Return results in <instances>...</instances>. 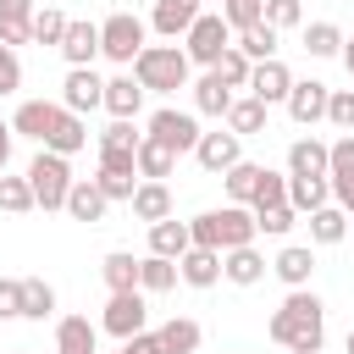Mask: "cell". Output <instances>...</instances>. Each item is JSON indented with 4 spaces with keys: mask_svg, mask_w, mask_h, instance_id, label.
I'll list each match as a JSON object with an SVG mask.
<instances>
[{
    "mask_svg": "<svg viewBox=\"0 0 354 354\" xmlns=\"http://www.w3.org/2000/svg\"><path fill=\"white\" fill-rule=\"evenodd\" d=\"M271 277H277L282 288H310V277H315V249H310V243H282V249L271 254Z\"/></svg>",
    "mask_w": 354,
    "mask_h": 354,
    "instance_id": "obj_16",
    "label": "cell"
},
{
    "mask_svg": "<svg viewBox=\"0 0 354 354\" xmlns=\"http://www.w3.org/2000/svg\"><path fill=\"white\" fill-rule=\"evenodd\" d=\"M299 39H304V55H315V61L343 55V28H337V22H304Z\"/></svg>",
    "mask_w": 354,
    "mask_h": 354,
    "instance_id": "obj_30",
    "label": "cell"
},
{
    "mask_svg": "<svg viewBox=\"0 0 354 354\" xmlns=\"http://www.w3.org/2000/svg\"><path fill=\"white\" fill-rule=\"evenodd\" d=\"M144 44H149V28H144L133 11H111V17L100 22V55H105V61H116V66H133Z\"/></svg>",
    "mask_w": 354,
    "mask_h": 354,
    "instance_id": "obj_5",
    "label": "cell"
},
{
    "mask_svg": "<svg viewBox=\"0 0 354 354\" xmlns=\"http://www.w3.org/2000/svg\"><path fill=\"white\" fill-rule=\"evenodd\" d=\"M55 116H61V100H22V105L11 111V127H17V138L44 144L50 127H55Z\"/></svg>",
    "mask_w": 354,
    "mask_h": 354,
    "instance_id": "obj_17",
    "label": "cell"
},
{
    "mask_svg": "<svg viewBox=\"0 0 354 354\" xmlns=\"http://www.w3.org/2000/svg\"><path fill=\"white\" fill-rule=\"evenodd\" d=\"M105 210H111L105 188H100L94 177H77V183H72V194H66V216H72V221H88V227H94V221H105Z\"/></svg>",
    "mask_w": 354,
    "mask_h": 354,
    "instance_id": "obj_22",
    "label": "cell"
},
{
    "mask_svg": "<svg viewBox=\"0 0 354 354\" xmlns=\"http://www.w3.org/2000/svg\"><path fill=\"white\" fill-rule=\"evenodd\" d=\"M94 183L105 188V199H111V205H127V199H133V188H138L144 177H127V171H94Z\"/></svg>",
    "mask_w": 354,
    "mask_h": 354,
    "instance_id": "obj_45",
    "label": "cell"
},
{
    "mask_svg": "<svg viewBox=\"0 0 354 354\" xmlns=\"http://www.w3.org/2000/svg\"><path fill=\"white\" fill-rule=\"evenodd\" d=\"M227 354H243V348H227Z\"/></svg>",
    "mask_w": 354,
    "mask_h": 354,
    "instance_id": "obj_59",
    "label": "cell"
},
{
    "mask_svg": "<svg viewBox=\"0 0 354 354\" xmlns=\"http://www.w3.org/2000/svg\"><path fill=\"white\" fill-rule=\"evenodd\" d=\"M271 343H282L288 354H321L326 343V304L315 288H288V299L271 315Z\"/></svg>",
    "mask_w": 354,
    "mask_h": 354,
    "instance_id": "obj_1",
    "label": "cell"
},
{
    "mask_svg": "<svg viewBox=\"0 0 354 354\" xmlns=\"http://www.w3.org/2000/svg\"><path fill=\"white\" fill-rule=\"evenodd\" d=\"M348 221H354V216H348L343 205H332V199H326L321 210H310V216H304V227H310V243H321V249L343 243V238H348Z\"/></svg>",
    "mask_w": 354,
    "mask_h": 354,
    "instance_id": "obj_23",
    "label": "cell"
},
{
    "mask_svg": "<svg viewBox=\"0 0 354 354\" xmlns=\"http://www.w3.org/2000/svg\"><path fill=\"white\" fill-rule=\"evenodd\" d=\"M221 122H227L238 138H249V133H266V122H271V105H266V100H254V94H238V100H232V111H227Z\"/></svg>",
    "mask_w": 354,
    "mask_h": 354,
    "instance_id": "obj_27",
    "label": "cell"
},
{
    "mask_svg": "<svg viewBox=\"0 0 354 354\" xmlns=\"http://www.w3.org/2000/svg\"><path fill=\"white\" fill-rule=\"evenodd\" d=\"M100 171H127V177H138V149H100Z\"/></svg>",
    "mask_w": 354,
    "mask_h": 354,
    "instance_id": "obj_50",
    "label": "cell"
},
{
    "mask_svg": "<svg viewBox=\"0 0 354 354\" xmlns=\"http://www.w3.org/2000/svg\"><path fill=\"white\" fill-rule=\"evenodd\" d=\"M155 332H160V354H199V343H205V332H199L194 315H171Z\"/></svg>",
    "mask_w": 354,
    "mask_h": 354,
    "instance_id": "obj_29",
    "label": "cell"
},
{
    "mask_svg": "<svg viewBox=\"0 0 354 354\" xmlns=\"http://www.w3.org/2000/svg\"><path fill=\"white\" fill-rule=\"evenodd\" d=\"M348 171H354V133L332 138V171L326 177H348Z\"/></svg>",
    "mask_w": 354,
    "mask_h": 354,
    "instance_id": "obj_51",
    "label": "cell"
},
{
    "mask_svg": "<svg viewBox=\"0 0 354 354\" xmlns=\"http://www.w3.org/2000/svg\"><path fill=\"white\" fill-rule=\"evenodd\" d=\"M33 11H39L33 0H0V17L6 22H33Z\"/></svg>",
    "mask_w": 354,
    "mask_h": 354,
    "instance_id": "obj_54",
    "label": "cell"
},
{
    "mask_svg": "<svg viewBox=\"0 0 354 354\" xmlns=\"http://www.w3.org/2000/svg\"><path fill=\"white\" fill-rule=\"evenodd\" d=\"M326 199H332V177H288V205H293L299 216L321 210Z\"/></svg>",
    "mask_w": 354,
    "mask_h": 354,
    "instance_id": "obj_33",
    "label": "cell"
},
{
    "mask_svg": "<svg viewBox=\"0 0 354 354\" xmlns=\"http://www.w3.org/2000/svg\"><path fill=\"white\" fill-rule=\"evenodd\" d=\"M216 72H221V77H227L232 88H249V72H254V61H249V55H243V50L232 44V50H227V55L216 61Z\"/></svg>",
    "mask_w": 354,
    "mask_h": 354,
    "instance_id": "obj_43",
    "label": "cell"
},
{
    "mask_svg": "<svg viewBox=\"0 0 354 354\" xmlns=\"http://www.w3.org/2000/svg\"><path fill=\"white\" fill-rule=\"evenodd\" d=\"M177 282H183L177 260H166V254H144V260H138V288H144V293H171Z\"/></svg>",
    "mask_w": 354,
    "mask_h": 354,
    "instance_id": "obj_34",
    "label": "cell"
},
{
    "mask_svg": "<svg viewBox=\"0 0 354 354\" xmlns=\"http://www.w3.org/2000/svg\"><path fill=\"white\" fill-rule=\"evenodd\" d=\"M116 354H122V348H116Z\"/></svg>",
    "mask_w": 354,
    "mask_h": 354,
    "instance_id": "obj_62",
    "label": "cell"
},
{
    "mask_svg": "<svg viewBox=\"0 0 354 354\" xmlns=\"http://www.w3.org/2000/svg\"><path fill=\"white\" fill-rule=\"evenodd\" d=\"M266 271H271V260H266L254 243H243V249H227V254H221V277H227L232 288H254V282H266Z\"/></svg>",
    "mask_w": 354,
    "mask_h": 354,
    "instance_id": "obj_18",
    "label": "cell"
},
{
    "mask_svg": "<svg viewBox=\"0 0 354 354\" xmlns=\"http://www.w3.org/2000/svg\"><path fill=\"white\" fill-rule=\"evenodd\" d=\"M326 171H332V144L326 138L304 133V138L288 144V177H326Z\"/></svg>",
    "mask_w": 354,
    "mask_h": 354,
    "instance_id": "obj_15",
    "label": "cell"
},
{
    "mask_svg": "<svg viewBox=\"0 0 354 354\" xmlns=\"http://www.w3.org/2000/svg\"><path fill=\"white\" fill-rule=\"evenodd\" d=\"M343 354H354V326H348V337H343Z\"/></svg>",
    "mask_w": 354,
    "mask_h": 354,
    "instance_id": "obj_58",
    "label": "cell"
},
{
    "mask_svg": "<svg viewBox=\"0 0 354 354\" xmlns=\"http://www.w3.org/2000/svg\"><path fill=\"white\" fill-rule=\"evenodd\" d=\"M11 138H17V127H11V122H6V116H0V166H6V160H11Z\"/></svg>",
    "mask_w": 354,
    "mask_h": 354,
    "instance_id": "obj_56",
    "label": "cell"
},
{
    "mask_svg": "<svg viewBox=\"0 0 354 354\" xmlns=\"http://www.w3.org/2000/svg\"><path fill=\"white\" fill-rule=\"evenodd\" d=\"M17 354H28V348H17Z\"/></svg>",
    "mask_w": 354,
    "mask_h": 354,
    "instance_id": "obj_60",
    "label": "cell"
},
{
    "mask_svg": "<svg viewBox=\"0 0 354 354\" xmlns=\"http://www.w3.org/2000/svg\"><path fill=\"white\" fill-rule=\"evenodd\" d=\"M326 100H332V88H326L321 77H293L288 116H293L299 127H315V122H326Z\"/></svg>",
    "mask_w": 354,
    "mask_h": 354,
    "instance_id": "obj_13",
    "label": "cell"
},
{
    "mask_svg": "<svg viewBox=\"0 0 354 354\" xmlns=\"http://www.w3.org/2000/svg\"><path fill=\"white\" fill-rule=\"evenodd\" d=\"M133 77L149 88V94H177L194 83V61L183 44H144L138 61H133Z\"/></svg>",
    "mask_w": 354,
    "mask_h": 354,
    "instance_id": "obj_3",
    "label": "cell"
},
{
    "mask_svg": "<svg viewBox=\"0 0 354 354\" xmlns=\"http://www.w3.org/2000/svg\"><path fill=\"white\" fill-rule=\"evenodd\" d=\"M127 205H133V216H138V221H149V227H155V221H166V216H171V188H166V183H155V177H144V183L133 188V199H127Z\"/></svg>",
    "mask_w": 354,
    "mask_h": 354,
    "instance_id": "obj_26",
    "label": "cell"
},
{
    "mask_svg": "<svg viewBox=\"0 0 354 354\" xmlns=\"http://www.w3.org/2000/svg\"><path fill=\"white\" fill-rule=\"evenodd\" d=\"M66 22H72V17H61L55 6H39V11H33V44H44V50H61V39H66Z\"/></svg>",
    "mask_w": 354,
    "mask_h": 354,
    "instance_id": "obj_39",
    "label": "cell"
},
{
    "mask_svg": "<svg viewBox=\"0 0 354 354\" xmlns=\"http://www.w3.org/2000/svg\"><path fill=\"white\" fill-rule=\"evenodd\" d=\"M28 183H33V199L39 210H66V194H72V155H55L39 144V155L28 160Z\"/></svg>",
    "mask_w": 354,
    "mask_h": 354,
    "instance_id": "obj_4",
    "label": "cell"
},
{
    "mask_svg": "<svg viewBox=\"0 0 354 354\" xmlns=\"http://www.w3.org/2000/svg\"><path fill=\"white\" fill-rule=\"evenodd\" d=\"M100 277H105V288H111V293L138 288V254H133V249H111V254L100 260Z\"/></svg>",
    "mask_w": 354,
    "mask_h": 354,
    "instance_id": "obj_35",
    "label": "cell"
},
{
    "mask_svg": "<svg viewBox=\"0 0 354 354\" xmlns=\"http://www.w3.org/2000/svg\"><path fill=\"white\" fill-rule=\"evenodd\" d=\"M277 39H282V33H277L271 22H254V28H238V33H232V44H238L249 61H271V55H277Z\"/></svg>",
    "mask_w": 354,
    "mask_h": 354,
    "instance_id": "obj_36",
    "label": "cell"
},
{
    "mask_svg": "<svg viewBox=\"0 0 354 354\" xmlns=\"http://www.w3.org/2000/svg\"><path fill=\"white\" fill-rule=\"evenodd\" d=\"M144 100H149V88L133 77V66H127V72H116V77H105V111H111L116 122H138Z\"/></svg>",
    "mask_w": 354,
    "mask_h": 354,
    "instance_id": "obj_12",
    "label": "cell"
},
{
    "mask_svg": "<svg viewBox=\"0 0 354 354\" xmlns=\"http://www.w3.org/2000/svg\"><path fill=\"white\" fill-rule=\"evenodd\" d=\"M22 88V61L11 44H0V94H17Z\"/></svg>",
    "mask_w": 354,
    "mask_h": 354,
    "instance_id": "obj_49",
    "label": "cell"
},
{
    "mask_svg": "<svg viewBox=\"0 0 354 354\" xmlns=\"http://www.w3.org/2000/svg\"><path fill=\"white\" fill-rule=\"evenodd\" d=\"M61 61H66V66H94V61H100V22H66Z\"/></svg>",
    "mask_w": 354,
    "mask_h": 354,
    "instance_id": "obj_21",
    "label": "cell"
},
{
    "mask_svg": "<svg viewBox=\"0 0 354 354\" xmlns=\"http://www.w3.org/2000/svg\"><path fill=\"white\" fill-rule=\"evenodd\" d=\"M138 138H144V133H138L133 122H116V116H111V127H105V133H94V144H100V149H138Z\"/></svg>",
    "mask_w": 354,
    "mask_h": 354,
    "instance_id": "obj_44",
    "label": "cell"
},
{
    "mask_svg": "<svg viewBox=\"0 0 354 354\" xmlns=\"http://www.w3.org/2000/svg\"><path fill=\"white\" fill-rule=\"evenodd\" d=\"M188 243H194V232H188V221H177V216H166V221H155V227H149V254L183 260V254H188Z\"/></svg>",
    "mask_w": 354,
    "mask_h": 354,
    "instance_id": "obj_28",
    "label": "cell"
},
{
    "mask_svg": "<svg viewBox=\"0 0 354 354\" xmlns=\"http://www.w3.org/2000/svg\"><path fill=\"white\" fill-rule=\"evenodd\" d=\"M221 17L232 22V33L254 28V22H266V0H221Z\"/></svg>",
    "mask_w": 354,
    "mask_h": 354,
    "instance_id": "obj_42",
    "label": "cell"
},
{
    "mask_svg": "<svg viewBox=\"0 0 354 354\" xmlns=\"http://www.w3.org/2000/svg\"><path fill=\"white\" fill-rule=\"evenodd\" d=\"M326 122L343 127V133H354V88H332V100H326Z\"/></svg>",
    "mask_w": 354,
    "mask_h": 354,
    "instance_id": "obj_47",
    "label": "cell"
},
{
    "mask_svg": "<svg viewBox=\"0 0 354 354\" xmlns=\"http://www.w3.org/2000/svg\"><path fill=\"white\" fill-rule=\"evenodd\" d=\"M188 232H194V243H205V249H243V243H254L260 238V221H254V210L249 205H221V210H199L194 221H188Z\"/></svg>",
    "mask_w": 354,
    "mask_h": 354,
    "instance_id": "obj_2",
    "label": "cell"
},
{
    "mask_svg": "<svg viewBox=\"0 0 354 354\" xmlns=\"http://www.w3.org/2000/svg\"><path fill=\"white\" fill-rule=\"evenodd\" d=\"M194 160H199L210 177H221L227 166H238V160H243V138H238V133L221 122L216 133H199V149H194Z\"/></svg>",
    "mask_w": 354,
    "mask_h": 354,
    "instance_id": "obj_10",
    "label": "cell"
},
{
    "mask_svg": "<svg viewBox=\"0 0 354 354\" xmlns=\"http://www.w3.org/2000/svg\"><path fill=\"white\" fill-rule=\"evenodd\" d=\"M55 315V288L44 277H22V321H50Z\"/></svg>",
    "mask_w": 354,
    "mask_h": 354,
    "instance_id": "obj_37",
    "label": "cell"
},
{
    "mask_svg": "<svg viewBox=\"0 0 354 354\" xmlns=\"http://www.w3.org/2000/svg\"><path fill=\"white\" fill-rule=\"evenodd\" d=\"M343 66H348V77H354V39H343Z\"/></svg>",
    "mask_w": 354,
    "mask_h": 354,
    "instance_id": "obj_57",
    "label": "cell"
},
{
    "mask_svg": "<svg viewBox=\"0 0 354 354\" xmlns=\"http://www.w3.org/2000/svg\"><path fill=\"white\" fill-rule=\"evenodd\" d=\"M0 210H6V216H28V210H39L28 171H22V177H6V171H0Z\"/></svg>",
    "mask_w": 354,
    "mask_h": 354,
    "instance_id": "obj_38",
    "label": "cell"
},
{
    "mask_svg": "<svg viewBox=\"0 0 354 354\" xmlns=\"http://www.w3.org/2000/svg\"><path fill=\"white\" fill-rule=\"evenodd\" d=\"M44 149H55V155H77V149H88V116H77V111L61 105V116H55Z\"/></svg>",
    "mask_w": 354,
    "mask_h": 354,
    "instance_id": "obj_25",
    "label": "cell"
},
{
    "mask_svg": "<svg viewBox=\"0 0 354 354\" xmlns=\"http://www.w3.org/2000/svg\"><path fill=\"white\" fill-rule=\"evenodd\" d=\"M171 171H177V149H166L160 138H149V133H144V138H138V177L166 183Z\"/></svg>",
    "mask_w": 354,
    "mask_h": 354,
    "instance_id": "obj_31",
    "label": "cell"
},
{
    "mask_svg": "<svg viewBox=\"0 0 354 354\" xmlns=\"http://www.w3.org/2000/svg\"><path fill=\"white\" fill-rule=\"evenodd\" d=\"M55 354H100V321L61 315L55 321Z\"/></svg>",
    "mask_w": 354,
    "mask_h": 354,
    "instance_id": "obj_19",
    "label": "cell"
},
{
    "mask_svg": "<svg viewBox=\"0 0 354 354\" xmlns=\"http://www.w3.org/2000/svg\"><path fill=\"white\" fill-rule=\"evenodd\" d=\"M183 282L188 288H216L221 282V249H205V243H188V254L177 260Z\"/></svg>",
    "mask_w": 354,
    "mask_h": 354,
    "instance_id": "obj_24",
    "label": "cell"
},
{
    "mask_svg": "<svg viewBox=\"0 0 354 354\" xmlns=\"http://www.w3.org/2000/svg\"><path fill=\"white\" fill-rule=\"evenodd\" d=\"M0 321H22V277H0Z\"/></svg>",
    "mask_w": 354,
    "mask_h": 354,
    "instance_id": "obj_48",
    "label": "cell"
},
{
    "mask_svg": "<svg viewBox=\"0 0 354 354\" xmlns=\"http://www.w3.org/2000/svg\"><path fill=\"white\" fill-rule=\"evenodd\" d=\"M249 94L266 100V105H288V94H293V72H288V61H282V55L254 61V72H249Z\"/></svg>",
    "mask_w": 354,
    "mask_h": 354,
    "instance_id": "obj_11",
    "label": "cell"
},
{
    "mask_svg": "<svg viewBox=\"0 0 354 354\" xmlns=\"http://www.w3.org/2000/svg\"><path fill=\"white\" fill-rule=\"evenodd\" d=\"M199 0H155V11H149V28L160 33V39H183L194 22H199Z\"/></svg>",
    "mask_w": 354,
    "mask_h": 354,
    "instance_id": "obj_20",
    "label": "cell"
},
{
    "mask_svg": "<svg viewBox=\"0 0 354 354\" xmlns=\"http://www.w3.org/2000/svg\"><path fill=\"white\" fill-rule=\"evenodd\" d=\"M254 221H260V232H266V238H288V232H293L304 216H299V210L282 199V205H266V210H254Z\"/></svg>",
    "mask_w": 354,
    "mask_h": 354,
    "instance_id": "obj_40",
    "label": "cell"
},
{
    "mask_svg": "<svg viewBox=\"0 0 354 354\" xmlns=\"http://www.w3.org/2000/svg\"><path fill=\"white\" fill-rule=\"evenodd\" d=\"M144 133H149V138H160V144H166V149H177V155H194L205 127H199V111H177V105H160V111H149Z\"/></svg>",
    "mask_w": 354,
    "mask_h": 354,
    "instance_id": "obj_7",
    "label": "cell"
},
{
    "mask_svg": "<svg viewBox=\"0 0 354 354\" xmlns=\"http://www.w3.org/2000/svg\"><path fill=\"white\" fill-rule=\"evenodd\" d=\"M199 6H205V0H199Z\"/></svg>",
    "mask_w": 354,
    "mask_h": 354,
    "instance_id": "obj_63",
    "label": "cell"
},
{
    "mask_svg": "<svg viewBox=\"0 0 354 354\" xmlns=\"http://www.w3.org/2000/svg\"><path fill=\"white\" fill-rule=\"evenodd\" d=\"M61 105L77 111V116L105 111V77H100L94 66H66V77H61Z\"/></svg>",
    "mask_w": 354,
    "mask_h": 354,
    "instance_id": "obj_9",
    "label": "cell"
},
{
    "mask_svg": "<svg viewBox=\"0 0 354 354\" xmlns=\"http://www.w3.org/2000/svg\"><path fill=\"white\" fill-rule=\"evenodd\" d=\"M149 326V304H144V288H122V293H111L105 299V310H100V332H111L116 343H127L133 332H144Z\"/></svg>",
    "mask_w": 354,
    "mask_h": 354,
    "instance_id": "obj_8",
    "label": "cell"
},
{
    "mask_svg": "<svg viewBox=\"0 0 354 354\" xmlns=\"http://www.w3.org/2000/svg\"><path fill=\"white\" fill-rule=\"evenodd\" d=\"M122 354H160V332H149V326L133 332V337L122 343Z\"/></svg>",
    "mask_w": 354,
    "mask_h": 354,
    "instance_id": "obj_53",
    "label": "cell"
},
{
    "mask_svg": "<svg viewBox=\"0 0 354 354\" xmlns=\"http://www.w3.org/2000/svg\"><path fill=\"white\" fill-rule=\"evenodd\" d=\"M266 22H271L277 33L304 28V0H266Z\"/></svg>",
    "mask_w": 354,
    "mask_h": 354,
    "instance_id": "obj_41",
    "label": "cell"
},
{
    "mask_svg": "<svg viewBox=\"0 0 354 354\" xmlns=\"http://www.w3.org/2000/svg\"><path fill=\"white\" fill-rule=\"evenodd\" d=\"M188 88H194V111H199V116H227V111H232V100H238V88H232L216 66H205Z\"/></svg>",
    "mask_w": 354,
    "mask_h": 354,
    "instance_id": "obj_14",
    "label": "cell"
},
{
    "mask_svg": "<svg viewBox=\"0 0 354 354\" xmlns=\"http://www.w3.org/2000/svg\"><path fill=\"white\" fill-rule=\"evenodd\" d=\"M260 177H266V166H254V160H238V166H227V171H221V188H227V199H232V205H254V188H260Z\"/></svg>",
    "mask_w": 354,
    "mask_h": 354,
    "instance_id": "obj_32",
    "label": "cell"
},
{
    "mask_svg": "<svg viewBox=\"0 0 354 354\" xmlns=\"http://www.w3.org/2000/svg\"><path fill=\"white\" fill-rule=\"evenodd\" d=\"M282 199H288V171H271V166H266V177H260L249 210H266V205H282Z\"/></svg>",
    "mask_w": 354,
    "mask_h": 354,
    "instance_id": "obj_46",
    "label": "cell"
},
{
    "mask_svg": "<svg viewBox=\"0 0 354 354\" xmlns=\"http://www.w3.org/2000/svg\"><path fill=\"white\" fill-rule=\"evenodd\" d=\"M0 44H11V50L17 44H33V22H6L0 17Z\"/></svg>",
    "mask_w": 354,
    "mask_h": 354,
    "instance_id": "obj_52",
    "label": "cell"
},
{
    "mask_svg": "<svg viewBox=\"0 0 354 354\" xmlns=\"http://www.w3.org/2000/svg\"><path fill=\"white\" fill-rule=\"evenodd\" d=\"M183 50H188L194 66H216V61L232 50V22H227L221 11H199V22L183 33Z\"/></svg>",
    "mask_w": 354,
    "mask_h": 354,
    "instance_id": "obj_6",
    "label": "cell"
},
{
    "mask_svg": "<svg viewBox=\"0 0 354 354\" xmlns=\"http://www.w3.org/2000/svg\"><path fill=\"white\" fill-rule=\"evenodd\" d=\"M332 205H343V210L354 216V171H348V177H332Z\"/></svg>",
    "mask_w": 354,
    "mask_h": 354,
    "instance_id": "obj_55",
    "label": "cell"
},
{
    "mask_svg": "<svg viewBox=\"0 0 354 354\" xmlns=\"http://www.w3.org/2000/svg\"><path fill=\"white\" fill-rule=\"evenodd\" d=\"M0 171H6V166H0Z\"/></svg>",
    "mask_w": 354,
    "mask_h": 354,
    "instance_id": "obj_61",
    "label": "cell"
}]
</instances>
